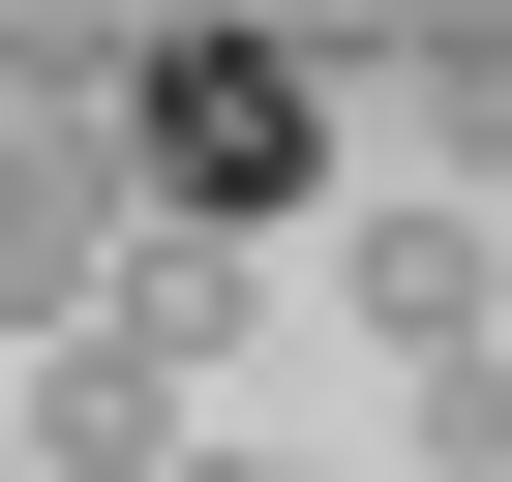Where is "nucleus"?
Returning <instances> with one entry per match:
<instances>
[{"mask_svg": "<svg viewBox=\"0 0 512 482\" xmlns=\"http://www.w3.org/2000/svg\"><path fill=\"white\" fill-rule=\"evenodd\" d=\"M482 482H512V452H482Z\"/></svg>", "mask_w": 512, "mask_h": 482, "instance_id": "nucleus-8", "label": "nucleus"}, {"mask_svg": "<svg viewBox=\"0 0 512 482\" xmlns=\"http://www.w3.org/2000/svg\"><path fill=\"white\" fill-rule=\"evenodd\" d=\"M31 452H61V482H181V452H211V422H181V392H151V362H31Z\"/></svg>", "mask_w": 512, "mask_h": 482, "instance_id": "nucleus-6", "label": "nucleus"}, {"mask_svg": "<svg viewBox=\"0 0 512 482\" xmlns=\"http://www.w3.org/2000/svg\"><path fill=\"white\" fill-rule=\"evenodd\" d=\"M332 121H392V151L482 211V181H512V31H362V61H332Z\"/></svg>", "mask_w": 512, "mask_h": 482, "instance_id": "nucleus-4", "label": "nucleus"}, {"mask_svg": "<svg viewBox=\"0 0 512 482\" xmlns=\"http://www.w3.org/2000/svg\"><path fill=\"white\" fill-rule=\"evenodd\" d=\"M121 241H151V181H121V61H0V332H91L121 302Z\"/></svg>", "mask_w": 512, "mask_h": 482, "instance_id": "nucleus-2", "label": "nucleus"}, {"mask_svg": "<svg viewBox=\"0 0 512 482\" xmlns=\"http://www.w3.org/2000/svg\"><path fill=\"white\" fill-rule=\"evenodd\" d=\"M181 482H272V452H241V422H211V452H181Z\"/></svg>", "mask_w": 512, "mask_h": 482, "instance_id": "nucleus-7", "label": "nucleus"}, {"mask_svg": "<svg viewBox=\"0 0 512 482\" xmlns=\"http://www.w3.org/2000/svg\"><path fill=\"white\" fill-rule=\"evenodd\" d=\"M332 302L392 332V362H482V211L422 181V211H332Z\"/></svg>", "mask_w": 512, "mask_h": 482, "instance_id": "nucleus-5", "label": "nucleus"}, {"mask_svg": "<svg viewBox=\"0 0 512 482\" xmlns=\"http://www.w3.org/2000/svg\"><path fill=\"white\" fill-rule=\"evenodd\" d=\"M241 332H272V241H181V211H151V241H121V302H91L61 362H151V392L211 422V362H241Z\"/></svg>", "mask_w": 512, "mask_h": 482, "instance_id": "nucleus-3", "label": "nucleus"}, {"mask_svg": "<svg viewBox=\"0 0 512 482\" xmlns=\"http://www.w3.org/2000/svg\"><path fill=\"white\" fill-rule=\"evenodd\" d=\"M121 181H151L181 241H302V211H332V61H302V31H151V61H121Z\"/></svg>", "mask_w": 512, "mask_h": 482, "instance_id": "nucleus-1", "label": "nucleus"}]
</instances>
